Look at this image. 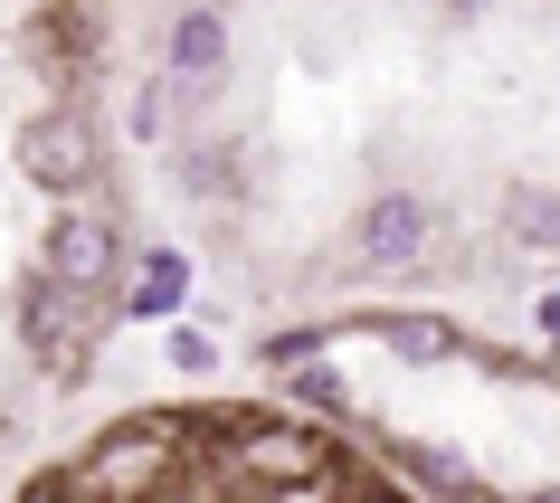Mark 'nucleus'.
Wrapping results in <instances>:
<instances>
[{"instance_id":"f257e3e1","label":"nucleus","mask_w":560,"mask_h":503,"mask_svg":"<svg viewBox=\"0 0 560 503\" xmlns=\"http://www.w3.org/2000/svg\"><path fill=\"white\" fill-rule=\"evenodd\" d=\"M172 484H180V418H133L86 446L67 503H172Z\"/></svg>"},{"instance_id":"f03ea898","label":"nucleus","mask_w":560,"mask_h":503,"mask_svg":"<svg viewBox=\"0 0 560 503\" xmlns=\"http://www.w3.org/2000/svg\"><path fill=\"white\" fill-rule=\"evenodd\" d=\"M20 162H30V180H48V190H86L95 180V115L86 105H48V115H30V133H20Z\"/></svg>"},{"instance_id":"7ed1b4c3","label":"nucleus","mask_w":560,"mask_h":503,"mask_svg":"<svg viewBox=\"0 0 560 503\" xmlns=\"http://www.w3.org/2000/svg\"><path fill=\"white\" fill-rule=\"evenodd\" d=\"M115 267H124V237H115V219H105V209H67L58 229H48V285L95 295Z\"/></svg>"},{"instance_id":"20e7f679","label":"nucleus","mask_w":560,"mask_h":503,"mask_svg":"<svg viewBox=\"0 0 560 503\" xmlns=\"http://www.w3.org/2000/svg\"><path fill=\"white\" fill-rule=\"evenodd\" d=\"M229 456H237V475H247L257 494H285V484H314V475H324V446L304 437V428H266V418L237 428Z\"/></svg>"},{"instance_id":"39448f33","label":"nucleus","mask_w":560,"mask_h":503,"mask_svg":"<svg viewBox=\"0 0 560 503\" xmlns=\"http://www.w3.org/2000/svg\"><path fill=\"white\" fill-rule=\"evenodd\" d=\"M352 257L371 276H399L428 257V200H409V190H389V200L361 209V229H352Z\"/></svg>"},{"instance_id":"423d86ee","label":"nucleus","mask_w":560,"mask_h":503,"mask_svg":"<svg viewBox=\"0 0 560 503\" xmlns=\"http://www.w3.org/2000/svg\"><path fill=\"white\" fill-rule=\"evenodd\" d=\"M20 324H30V342L48 352V371H67V381H77V361H86V342H95V324H105V314H95V295H77V285H38Z\"/></svg>"},{"instance_id":"0eeeda50","label":"nucleus","mask_w":560,"mask_h":503,"mask_svg":"<svg viewBox=\"0 0 560 503\" xmlns=\"http://www.w3.org/2000/svg\"><path fill=\"white\" fill-rule=\"evenodd\" d=\"M172 77L180 86H219L229 77V20L219 10H180L172 20Z\"/></svg>"},{"instance_id":"6e6552de","label":"nucleus","mask_w":560,"mask_h":503,"mask_svg":"<svg viewBox=\"0 0 560 503\" xmlns=\"http://www.w3.org/2000/svg\"><path fill=\"white\" fill-rule=\"evenodd\" d=\"M503 219L523 247H560V190H503Z\"/></svg>"},{"instance_id":"1a4fd4ad","label":"nucleus","mask_w":560,"mask_h":503,"mask_svg":"<svg viewBox=\"0 0 560 503\" xmlns=\"http://www.w3.org/2000/svg\"><path fill=\"white\" fill-rule=\"evenodd\" d=\"M180 285H190V276H180V257H152V267H143V285H133V314H172V304H180Z\"/></svg>"},{"instance_id":"9d476101","label":"nucleus","mask_w":560,"mask_h":503,"mask_svg":"<svg viewBox=\"0 0 560 503\" xmlns=\"http://www.w3.org/2000/svg\"><path fill=\"white\" fill-rule=\"evenodd\" d=\"M418 475H428L438 494H475V466L456 456V446H418Z\"/></svg>"},{"instance_id":"9b49d317","label":"nucleus","mask_w":560,"mask_h":503,"mask_svg":"<svg viewBox=\"0 0 560 503\" xmlns=\"http://www.w3.org/2000/svg\"><path fill=\"white\" fill-rule=\"evenodd\" d=\"M381 332H389V352H409V361H438V352H446L438 324H381Z\"/></svg>"},{"instance_id":"f8f14e48","label":"nucleus","mask_w":560,"mask_h":503,"mask_svg":"<svg viewBox=\"0 0 560 503\" xmlns=\"http://www.w3.org/2000/svg\"><path fill=\"white\" fill-rule=\"evenodd\" d=\"M20 503H67V494H58V484H30V494H20Z\"/></svg>"}]
</instances>
